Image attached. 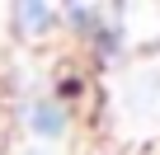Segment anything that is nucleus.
<instances>
[{
  "label": "nucleus",
  "mask_w": 160,
  "mask_h": 155,
  "mask_svg": "<svg viewBox=\"0 0 160 155\" xmlns=\"http://www.w3.org/2000/svg\"><path fill=\"white\" fill-rule=\"evenodd\" d=\"M33 132L57 136V132H61V108H57V104H33Z\"/></svg>",
  "instance_id": "obj_1"
},
{
  "label": "nucleus",
  "mask_w": 160,
  "mask_h": 155,
  "mask_svg": "<svg viewBox=\"0 0 160 155\" xmlns=\"http://www.w3.org/2000/svg\"><path fill=\"white\" fill-rule=\"evenodd\" d=\"M19 19H24V28L28 33H42L52 19H47V5H19Z\"/></svg>",
  "instance_id": "obj_2"
}]
</instances>
